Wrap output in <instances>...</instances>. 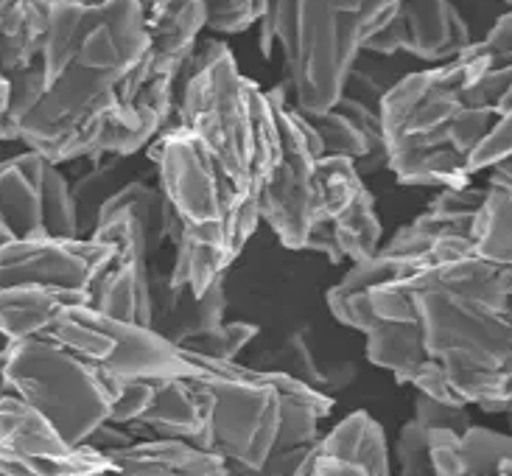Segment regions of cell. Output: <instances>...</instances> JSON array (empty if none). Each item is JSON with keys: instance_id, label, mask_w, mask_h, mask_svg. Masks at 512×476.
I'll use <instances>...</instances> for the list:
<instances>
[{"instance_id": "cell-18", "label": "cell", "mask_w": 512, "mask_h": 476, "mask_svg": "<svg viewBox=\"0 0 512 476\" xmlns=\"http://www.w3.org/2000/svg\"><path fill=\"white\" fill-rule=\"evenodd\" d=\"M45 171L48 160L31 149L0 163V219L14 238L45 233Z\"/></svg>"}, {"instance_id": "cell-25", "label": "cell", "mask_w": 512, "mask_h": 476, "mask_svg": "<svg viewBox=\"0 0 512 476\" xmlns=\"http://www.w3.org/2000/svg\"><path fill=\"white\" fill-rule=\"evenodd\" d=\"M473 255L512 269V191L487 182L485 202L473 222Z\"/></svg>"}, {"instance_id": "cell-26", "label": "cell", "mask_w": 512, "mask_h": 476, "mask_svg": "<svg viewBox=\"0 0 512 476\" xmlns=\"http://www.w3.org/2000/svg\"><path fill=\"white\" fill-rule=\"evenodd\" d=\"M121 160L124 157H112L110 163H96V168L73 185L76 196V208H79V224H82V236H90L96 227L98 210L110 202L129 180H121Z\"/></svg>"}, {"instance_id": "cell-21", "label": "cell", "mask_w": 512, "mask_h": 476, "mask_svg": "<svg viewBox=\"0 0 512 476\" xmlns=\"http://www.w3.org/2000/svg\"><path fill=\"white\" fill-rule=\"evenodd\" d=\"M305 121L314 126L322 140L325 157H347L356 163L370 154H384L387 160L381 115L361 104L359 98L342 96L336 107L319 115H305Z\"/></svg>"}, {"instance_id": "cell-7", "label": "cell", "mask_w": 512, "mask_h": 476, "mask_svg": "<svg viewBox=\"0 0 512 476\" xmlns=\"http://www.w3.org/2000/svg\"><path fill=\"white\" fill-rule=\"evenodd\" d=\"M3 384L51 420L70 446H84L110 420L115 378L48 336L9 342Z\"/></svg>"}, {"instance_id": "cell-34", "label": "cell", "mask_w": 512, "mask_h": 476, "mask_svg": "<svg viewBox=\"0 0 512 476\" xmlns=\"http://www.w3.org/2000/svg\"><path fill=\"white\" fill-rule=\"evenodd\" d=\"M9 98H12V84L6 76H0V140H17V129L9 118Z\"/></svg>"}, {"instance_id": "cell-11", "label": "cell", "mask_w": 512, "mask_h": 476, "mask_svg": "<svg viewBox=\"0 0 512 476\" xmlns=\"http://www.w3.org/2000/svg\"><path fill=\"white\" fill-rule=\"evenodd\" d=\"M115 474L107 454L70 446L51 420L23 398H0V476H96Z\"/></svg>"}, {"instance_id": "cell-42", "label": "cell", "mask_w": 512, "mask_h": 476, "mask_svg": "<svg viewBox=\"0 0 512 476\" xmlns=\"http://www.w3.org/2000/svg\"><path fill=\"white\" fill-rule=\"evenodd\" d=\"M510 163H512V157H510Z\"/></svg>"}, {"instance_id": "cell-23", "label": "cell", "mask_w": 512, "mask_h": 476, "mask_svg": "<svg viewBox=\"0 0 512 476\" xmlns=\"http://www.w3.org/2000/svg\"><path fill=\"white\" fill-rule=\"evenodd\" d=\"M51 26V0H6L0 23V76H14L42 62Z\"/></svg>"}, {"instance_id": "cell-13", "label": "cell", "mask_w": 512, "mask_h": 476, "mask_svg": "<svg viewBox=\"0 0 512 476\" xmlns=\"http://www.w3.org/2000/svg\"><path fill=\"white\" fill-rule=\"evenodd\" d=\"M115 258V247L96 238H62L51 233L12 238L0 247V286H51L93 292Z\"/></svg>"}, {"instance_id": "cell-17", "label": "cell", "mask_w": 512, "mask_h": 476, "mask_svg": "<svg viewBox=\"0 0 512 476\" xmlns=\"http://www.w3.org/2000/svg\"><path fill=\"white\" fill-rule=\"evenodd\" d=\"M431 462L437 476H512V434L473 423L465 432L431 429Z\"/></svg>"}, {"instance_id": "cell-15", "label": "cell", "mask_w": 512, "mask_h": 476, "mask_svg": "<svg viewBox=\"0 0 512 476\" xmlns=\"http://www.w3.org/2000/svg\"><path fill=\"white\" fill-rule=\"evenodd\" d=\"M294 476H395L387 434L367 412H353L319 437Z\"/></svg>"}, {"instance_id": "cell-40", "label": "cell", "mask_w": 512, "mask_h": 476, "mask_svg": "<svg viewBox=\"0 0 512 476\" xmlns=\"http://www.w3.org/2000/svg\"><path fill=\"white\" fill-rule=\"evenodd\" d=\"M96 476H118V474H96Z\"/></svg>"}, {"instance_id": "cell-32", "label": "cell", "mask_w": 512, "mask_h": 476, "mask_svg": "<svg viewBox=\"0 0 512 476\" xmlns=\"http://www.w3.org/2000/svg\"><path fill=\"white\" fill-rule=\"evenodd\" d=\"M311 448L283 451V454H277L275 460L269 462L263 471H227V476H294L297 474V468H300V462L308 457V451H311Z\"/></svg>"}, {"instance_id": "cell-3", "label": "cell", "mask_w": 512, "mask_h": 476, "mask_svg": "<svg viewBox=\"0 0 512 476\" xmlns=\"http://www.w3.org/2000/svg\"><path fill=\"white\" fill-rule=\"evenodd\" d=\"M149 160L157 166L160 188L182 227L168 286L202 297L227 275L255 236L261 196L227 180L202 143L180 124H168L149 143Z\"/></svg>"}, {"instance_id": "cell-1", "label": "cell", "mask_w": 512, "mask_h": 476, "mask_svg": "<svg viewBox=\"0 0 512 476\" xmlns=\"http://www.w3.org/2000/svg\"><path fill=\"white\" fill-rule=\"evenodd\" d=\"M51 45L62 73L45 82L42 65L9 76V118L17 140L62 166L79 157H121V87L152 51L140 0H59Z\"/></svg>"}, {"instance_id": "cell-5", "label": "cell", "mask_w": 512, "mask_h": 476, "mask_svg": "<svg viewBox=\"0 0 512 476\" xmlns=\"http://www.w3.org/2000/svg\"><path fill=\"white\" fill-rule=\"evenodd\" d=\"M401 0H269L261 17V54H283V93L303 115L339 104L356 59L392 23Z\"/></svg>"}, {"instance_id": "cell-6", "label": "cell", "mask_w": 512, "mask_h": 476, "mask_svg": "<svg viewBox=\"0 0 512 476\" xmlns=\"http://www.w3.org/2000/svg\"><path fill=\"white\" fill-rule=\"evenodd\" d=\"M471 70L473 59L465 51L457 59L406 73L384 93L378 115L387 143V168L401 185H471V171L451 149V126Z\"/></svg>"}, {"instance_id": "cell-4", "label": "cell", "mask_w": 512, "mask_h": 476, "mask_svg": "<svg viewBox=\"0 0 512 476\" xmlns=\"http://www.w3.org/2000/svg\"><path fill=\"white\" fill-rule=\"evenodd\" d=\"M177 121L241 191L261 196L283 157L272 90L247 79L222 40L196 45L182 70Z\"/></svg>"}, {"instance_id": "cell-36", "label": "cell", "mask_w": 512, "mask_h": 476, "mask_svg": "<svg viewBox=\"0 0 512 476\" xmlns=\"http://www.w3.org/2000/svg\"><path fill=\"white\" fill-rule=\"evenodd\" d=\"M12 238H14V233L9 230V227H6V222L0 219V247H3V244H9Z\"/></svg>"}, {"instance_id": "cell-2", "label": "cell", "mask_w": 512, "mask_h": 476, "mask_svg": "<svg viewBox=\"0 0 512 476\" xmlns=\"http://www.w3.org/2000/svg\"><path fill=\"white\" fill-rule=\"evenodd\" d=\"M398 283L457 404L512 415V269L468 255Z\"/></svg>"}, {"instance_id": "cell-28", "label": "cell", "mask_w": 512, "mask_h": 476, "mask_svg": "<svg viewBox=\"0 0 512 476\" xmlns=\"http://www.w3.org/2000/svg\"><path fill=\"white\" fill-rule=\"evenodd\" d=\"M395 465L398 476H437L431 462V426L412 415L395 440Z\"/></svg>"}, {"instance_id": "cell-16", "label": "cell", "mask_w": 512, "mask_h": 476, "mask_svg": "<svg viewBox=\"0 0 512 476\" xmlns=\"http://www.w3.org/2000/svg\"><path fill=\"white\" fill-rule=\"evenodd\" d=\"M213 392L202 378H157L152 401L126 432L135 440L199 443L213 418Z\"/></svg>"}, {"instance_id": "cell-22", "label": "cell", "mask_w": 512, "mask_h": 476, "mask_svg": "<svg viewBox=\"0 0 512 476\" xmlns=\"http://www.w3.org/2000/svg\"><path fill=\"white\" fill-rule=\"evenodd\" d=\"M70 306H90V294L51 286H0V336L6 342L45 336Z\"/></svg>"}, {"instance_id": "cell-20", "label": "cell", "mask_w": 512, "mask_h": 476, "mask_svg": "<svg viewBox=\"0 0 512 476\" xmlns=\"http://www.w3.org/2000/svg\"><path fill=\"white\" fill-rule=\"evenodd\" d=\"M118 476H227V462L188 440H135L107 454Z\"/></svg>"}, {"instance_id": "cell-8", "label": "cell", "mask_w": 512, "mask_h": 476, "mask_svg": "<svg viewBox=\"0 0 512 476\" xmlns=\"http://www.w3.org/2000/svg\"><path fill=\"white\" fill-rule=\"evenodd\" d=\"M194 356L205 367L202 381H208L216 401L208 432L196 446L222 457L230 471H263L277 454H283L280 437L286 404L277 373L199 353Z\"/></svg>"}, {"instance_id": "cell-29", "label": "cell", "mask_w": 512, "mask_h": 476, "mask_svg": "<svg viewBox=\"0 0 512 476\" xmlns=\"http://www.w3.org/2000/svg\"><path fill=\"white\" fill-rule=\"evenodd\" d=\"M269 0H208V28L213 34H241L261 23Z\"/></svg>"}, {"instance_id": "cell-12", "label": "cell", "mask_w": 512, "mask_h": 476, "mask_svg": "<svg viewBox=\"0 0 512 476\" xmlns=\"http://www.w3.org/2000/svg\"><path fill=\"white\" fill-rule=\"evenodd\" d=\"M90 238L115 247V258L90 292V306L115 317L154 328L152 297V252L143 224L132 210L104 205L98 210Z\"/></svg>"}, {"instance_id": "cell-39", "label": "cell", "mask_w": 512, "mask_h": 476, "mask_svg": "<svg viewBox=\"0 0 512 476\" xmlns=\"http://www.w3.org/2000/svg\"><path fill=\"white\" fill-rule=\"evenodd\" d=\"M140 3H143V6H149V3H152V0H140Z\"/></svg>"}, {"instance_id": "cell-35", "label": "cell", "mask_w": 512, "mask_h": 476, "mask_svg": "<svg viewBox=\"0 0 512 476\" xmlns=\"http://www.w3.org/2000/svg\"><path fill=\"white\" fill-rule=\"evenodd\" d=\"M487 182H493V185H501V188H510L512 191V163L510 160H504L499 166L490 168V177Z\"/></svg>"}, {"instance_id": "cell-9", "label": "cell", "mask_w": 512, "mask_h": 476, "mask_svg": "<svg viewBox=\"0 0 512 476\" xmlns=\"http://www.w3.org/2000/svg\"><path fill=\"white\" fill-rule=\"evenodd\" d=\"M45 336L121 381L205 376V367L196 362L194 353L174 345L157 328L115 320L93 306H70Z\"/></svg>"}, {"instance_id": "cell-31", "label": "cell", "mask_w": 512, "mask_h": 476, "mask_svg": "<svg viewBox=\"0 0 512 476\" xmlns=\"http://www.w3.org/2000/svg\"><path fill=\"white\" fill-rule=\"evenodd\" d=\"M476 48L499 62H512V12L501 14L493 28L485 34V40H476Z\"/></svg>"}, {"instance_id": "cell-10", "label": "cell", "mask_w": 512, "mask_h": 476, "mask_svg": "<svg viewBox=\"0 0 512 476\" xmlns=\"http://www.w3.org/2000/svg\"><path fill=\"white\" fill-rule=\"evenodd\" d=\"M272 96L277 104L283 157L261 191V219L272 227L283 247L305 250L317 216V163L325 152L303 112L286 104L283 87H275Z\"/></svg>"}, {"instance_id": "cell-33", "label": "cell", "mask_w": 512, "mask_h": 476, "mask_svg": "<svg viewBox=\"0 0 512 476\" xmlns=\"http://www.w3.org/2000/svg\"><path fill=\"white\" fill-rule=\"evenodd\" d=\"M135 443V437L121 429V426H115V423H104V426H98L96 432L87 437V443L84 446L96 448L101 454H110L115 448H124V446H132Z\"/></svg>"}, {"instance_id": "cell-37", "label": "cell", "mask_w": 512, "mask_h": 476, "mask_svg": "<svg viewBox=\"0 0 512 476\" xmlns=\"http://www.w3.org/2000/svg\"><path fill=\"white\" fill-rule=\"evenodd\" d=\"M3 12H6V0H0V23H3Z\"/></svg>"}, {"instance_id": "cell-30", "label": "cell", "mask_w": 512, "mask_h": 476, "mask_svg": "<svg viewBox=\"0 0 512 476\" xmlns=\"http://www.w3.org/2000/svg\"><path fill=\"white\" fill-rule=\"evenodd\" d=\"M255 336H258V325H252V322H224L216 334L199 339L191 353L222 359V362H236L238 353L247 348Z\"/></svg>"}, {"instance_id": "cell-41", "label": "cell", "mask_w": 512, "mask_h": 476, "mask_svg": "<svg viewBox=\"0 0 512 476\" xmlns=\"http://www.w3.org/2000/svg\"><path fill=\"white\" fill-rule=\"evenodd\" d=\"M507 3H510V6H512V0H507Z\"/></svg>"}, {"instance_id": "cell-38", "label": "cell", "mask_w": 512, "mask_h": 476, "mask_svg": "<svg viewBox=\"0 0 512 476\" xmlns=\"http://www.w3.org/2000/svg\"><path fill=\"white\" fill-rule=\"evenodd\" d=\"M6 392H9V390H6V384H3V381H0V398H3V395H6Z\"/></svg>"}, {"instance_id": "cell-24", "label": "cell", "mask_w": 512, "mask_h": 476, "mask_svg": "<svg viewBox=\"0 0 512 476\" xmlns=\"http://www.w3.org/2000/svg\"><path fill=\"white\" fill-rule=\"evenodd\" d=\"M403 272L401 266L395 264L387 255H375L370 261H361V264H350V272L345 278L339 280L333 289H328L325 294V303L331 308V314L336 320L359 331V334H370L375 328L373 300H370V292L375 286L387 283V280H401Z\"/></svg>"}, {"instance_id": "cell-19", "label": "cell", "mask_w": 512, "mask_h": 476, "mask_svg": "<svg viewBox=\"0 0 512 476\" xmlns=\"http://www.w3.org/2000/svg\"><path fill=\"white\" fill-rule=\"evenodd\" d=\"M146 28L154 65L182 79L202 28H208V0H152L146 6Z\"/></svg>"}, {"instance_id": "cell-27", "label": "cell", "mask_w": 512, "mask_h": 476, "mask_svg": "<svg viewBox=\"0 0 512 476\" xmlns=\"http://www.w3.org/2000/svg\"><path fill=\"white\" fill-rule=\"evenodd\" d=\"M42 210H45V233L62 238H84L73 185L54 163H48V171H45V208Z\"/></svg>"}, {"instance_id": "cell-14", "label": "cell", "mask_w": 512, "mask_h": 476, "mask_svg": "<svg viewBox=\"0 0 512 476\" xmlns=\"http://www.w3.org/2000/svg\"><path fill=\"white\" fill-rule=\"evenodd\" d=\"M471 26L454 0H401L398 12L367 51L381 56L409 54L429 65L457 59L473 45Z\"/></svg>"}]
</instances>
